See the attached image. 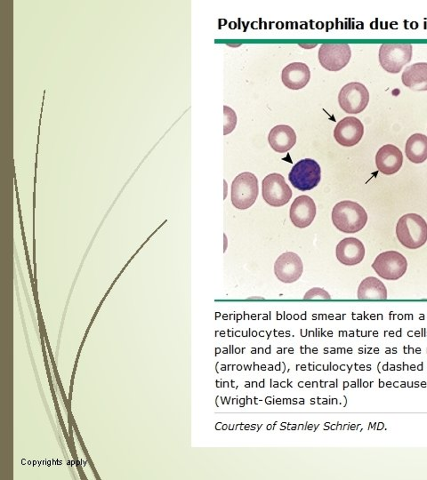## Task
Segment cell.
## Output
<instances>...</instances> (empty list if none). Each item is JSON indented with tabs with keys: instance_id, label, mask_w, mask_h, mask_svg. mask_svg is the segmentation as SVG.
Segmentation results:
<instances>
[{
	"instance_id": "6da1fadb",
	"label": "cell",
	"mask_w": 427,
	"mask_h": 480,
	"mask_svg": "<svg viewBox=\"0 0 427 480\" xmlns=\"http://www.w3.org/2000/svg\"><path fill=\"white\" fill-rule=\"evenodd\" d=\"M331 217L336 228L348 234L359 232L368 221L365 209L356 202L350 200L339 202L335 205Z\"/></svg>"
},
{
	"instance_id": "7a4b0ae2",
	"label": "cell",
	"mask_w": 427,
	"mask_h": 480,
	"mask_svg": "<svg viewBox=\"0 0 427 480\" xmlns=\"http://www.w3.org/2000/svg\"><path fill=\"white\" fill-rule=\"evenodd\" d=\"M396 236L400 244L408 249H417L427 241V223L416 213L400 217L396 226Z\"/></svg>"
},
{
	"instance_id": "3957f363",
	"label": "cell",
	"mask_w": 427,
	"mask_h": 480,
	"mask_svg": "<svg viewBox=\"0 0 427 480\" xmlns=\"http://www.w3.org/2000/svg\"><path fill=\"white\" fill-rule=\"evenodd\" d=\"M259 193L258 180L250 172L241 173L233 180L231 186V201L238 209L251 207Z\"/></svg>"
},
{
	"instance_id": "277c9868",
	"label": "cell",
	"mask_w": 427,
	"mask_h": 480,
	"mask_svg": "<svg viewBox=\"0 0 427 480\" xmlns=\"http://www.w3.org/2000/svg\"><path fill=\"white\" fill-rule=\"evenodd\" d=\"M412 53L411 44H383L379 49V62L389 73H399L411 61Z\"/></svg>"
},
{
	"instance_id": "5b68a950",
	"label": "cell",
	"mask_w": 427,
	"mask_h": 480,
	"mask_svg": "<svg viewBox=\"0 0 427 480\" xmlns=\"http://www.w3.org/2000/svg\"><path fill=\"white\" fill-rule=\"evenodd\" d=\"M288 179L295 189L301 191L311 190L321 182L322 169L313 159H302L293 167Z\"/></svg>"
},
{
	"instance_id": "8992f818",
	"label": "cell",
	"mask_w": 427,
	"mask_h": 480,
	"mask_svg": "<svg viewBox=\"0 0 427 480\" xmlns=\"http://www.w3.org/2000/svg\"><path fill=\"white\" fill-rule=\"evenodd\" d=\"M369 93L365 85L352 82L342 87L338 94V102L342 109L349 114L361 113L369 104Z\"/></svg>"
},
{
	"instance_id": "52a82bcc",
	"label": "cell",
	"mask_w": 427,
	"mask_h": 480,
	"mask_svg": "<svg viewBox=\"0 0 427 480\" xmlns=\"http://www.w3.org/2000/svg\"><path fill=\"white\" fill-rule=\"evenodd\" d=\"M372 268L382 279L397 280L406 273L408 262L400 253L386 251L377 256L373 263Z\"/></svg>"
},
{
	"instance_id": "ba28073f",
	"label": "cell",
	"mask_w": 427,
	"mask_h": 480,
	"mask_svg": "<svg viewBox=\"0 0 427 480\" xmlns=\"http://www.w3.org/2000/svg\"><path fill=\"white\" fill-rule=\"evenodd\" d=\"M262 195L269 205L280 207L287 205L292 198V190L280 174H269L262 182Z\"/></svg>"
},
{
	"instance_id": "9c48e42d",
	"label": "cell",
	"mask_w": 427,
	"mask_h": 480,
	"mask_svg": "<svg viewBox=\"0 0 427 480\" xmlns=\"http://www.w3.org/2000/svg\"><path fill=\"white\" fill-rule=\"evenodd\" d=\"M352 51L348 44H323L318 50V61L330 71H339L349 63Z\"/></svg>"
},
{
	"instance_id": "30bf717a",
	"label": "cell",
	"mask_w": 427,
	"mask_h": 480,
	"mask_svg": "<svg viewBox=\"0 0 427 480\" xmlns=\"http://www.w3.org/2000/svg\"><path fill=\"white\" fill-rule=\"evenodd\" d=\"M302 260L295 253L286 252L279 256L274 264V273L282 283L290 284L298 280L303 274Z\"/></svg>"
},
{
	"instance_id": "8fae6325",
	"label": "cell",
	"mask_w": 427,
	"mask_h": 480,
	"mask_svg": "<svg viewBox=\"0 0 427 480\" xmlns=\"http://www.w3.org/2000/svg\"><path fill=\"white\" fill-rule=\"evenodd\" d=\"M364 135V127L355 116H346L335 128L334 137L344 147H353L359 144Z\"/></svg>"
},
{
	"instance_id": "7c38bea8",
	"label": "cell",
	"mask_w": 427,
	"mask_h": 480,
	"mask_svg": "<svg viewBox=\"0 0 427 480\" xmlns=\"http://www.w3.org/2000/svg\"><path fill=\"white\" fill-rule=\"evenodd\" d=\"M317 213V208L312 198L306 195L295 198L292 203L289 217L292 223L297 228H306L311 224Z\"/></svg>"
},
{
	"instance_id": "4fadbf2b",
	"label": "cell",
	"mask_w": 427,
	"mask_h": 480,
	"mask_svg": "<svg viewBox=\"0 0 427 480\" xmlns=\"http://www.w3.org/2000/svg\"><path fill=\"white\" fill-rule=\"evenodd\" d=\"M338 262L347 266L361 264L365 256V248L356 237H346L341 240L336 248Z\"/></svg>"
},
{
	"instance_id": "5bb4252c",
	"label": "cell",
	"mask_w": 427,
	"mask_h": 480,
	"mask_svg": "<svg viewBox=\"0 0 427 480\" xmlns=\"http://www.w3.org/2000/svg\"><path fill=\"white\" fill-rule=\"evenodd\" d=\"M403 163V155L399 148L386 144L379 149L376 155L377 169L385 175H392L399 172Z\"/></svg>"
},
{
	"instance_id": "9a60e30c",
	"label": "cell",
	"mask_w": 427,
	"mask_h": 480,
	"mask_svg": "<svg viewBox=\"0 0 427 480\" xmlns=\"http://www.w3.org/2000/svg\"><path fill=\"white\" fill-rule=\"evenodd\" d=\"M311 78L309 67L303 62H292L285 67L281 73V80L288 89H303Z\"/></svg>"
},
{
	"instance_id": "2e32d148",
	"label": "cell",
	"mask_w": 427,
	"mask_h": 480,
	"mask_svg": "<svg viewBox=\"0 0 427 480\" xmlns=\"http://www.w3.org/2000/svg\"><path fill=\"white\" fill-rule=\"evenodd\" d=\"M268 142L273 151L285 153L295 146L296 135L291 127L280 125L276 126L270 131Z\"/></svg>"
},
{
	"instance_id": "e0dca14e",
	"label": "cell",
	"mask_w": 427,
	"mask_h": 480,
	"mask_svg": "<svg viewBox=\"0 0 427 480\" xmlns=\"http://www.w3.org/2000/svg\"><path fill=\"white\" fill-rule=\"evenodd\" d=\"M401 80L405 86L413 91H427V62H418L407 67Z\"/></svg>"
},
{
	"instance_id": "ac0fdd59",
	"label": "cell",
	"mask_w": 427,
	"mask_h": 480,
	"mask_svg": "<svg viewBox=\"0 0 427 480\" xmlns=\"http://www.w3.org/2000/svg\"><path fill=\"white\" fill-rule=\"evenodd\" d=\"M358 299L362 301L386 300L387 290L381 280L375 277H369L362 280L358 288Z\"/></svg>"
},
{
	"instance_id": "d6986e66",
	"label": "cell",
	"mask_w": 427,
	"mask_h": 480,
	"mask_svg": "<svg viewBox=\"0 0 427 480\" xmlns=\"http://www.w3.org/2000/svg\"><path fill=\"white\" fill-rule=\"evenodd\" d=\"M405 153L410 162H424L427 159V136L422 134L412 135L406 143Z\"/></svg>"
},
{
	"instance_id": "ffe728a7",
	"label": "cell",
	"mask_w": 427,
	"mask_h": 480,
	"mask_svg": "<svg viewBox=\"0 0 427 480\" xmlns=\"http://www.w3.org/2000/svg\"><path fill=\"white\" fill-rule=\"evenodd\" d=\"M224 115H225V124H224V135L227 136L230 133L233 132L237 125V115L233 108L228 106L224 107Z\"/></svg>"
},
{
	"instance_id": "44dd1931",
	"label": "cell",
	"mask_w": 427,
	"mask_h": 480,
	"mask_svg": "<svg viewBox=\"0 0 427 480\" xmlns=\"http://www.w3.org/2000/svg\"><path fill=\"white\" fill-rule=\"evenodd\" d=\"M330 299H331V297H330V294L323 288H318V287L311 288V290L307 292L304 295V297H303L304 301H309V300H311V301H312V300H330Z\"/></svg>"
},
{
	"instance_id": "7402d4cb",
	"label": "cell",
	"mask_w": 427,
	"mask_h": 480,
	"mask_svg": "<svg viewBox=\"0 0 427 480\" xmlns=\"http://www.w3.org/2000/svg\"><path fill=\"white\" fill-rule=\"evenodd\" d=\"M265 402H266V404H268V405H271V404L275 403V401H274V399H272L271 397H267V399H265Z\"/></svg>"
},
{
	"instance_id": "603a6c76",
	"label": "cell",
	"mask_w": 427,
	"mask_h": 480,
	"mask_svg": "<svg viewBox=\"0 0 427 480\" xmlns=\"http://www.w3.org/2000/svg\"><path fill=\"white\" fill-rule=\"evenodd\" d=\"M245 401H246V399H241V400H240V402H241V407H244V403H245Z\"/></svg>"
},
{
	"instance_id": "cb8c5ba5",
	"label": "cell",
	"mask_w": 427,
	"mask_h": 480,
	"mask_svg": "<svg viewBox=\"0 0 427 480\" xmlns=\"http://www.w3.org/2000/svg\"><path fill=\"white\" fill-rule=\"evenodd\" d=\"M258 387H264V380H263V381L261 382L260 384H258Z\"/></svg>"
},
{
	"instance_id": "d4e9b609",
	"label": "cell",
	"mask_w": 427,
	"mask_h": 480,
	"mask_svg": "<svg viewBox=\"0 0 427 480\" xmlns=\"http://www.w3.org/2000/svg\"><path fill=\"white\" fill-rule=\"evenodd\" d=\"M280 365H281V363H280V364L277 365V366H276V367H275V370H277V371H280Z\"/></svg>"
},
{
	"instance_id": "484cf974",
	"label": "cell",
	"mask_w": 427,
	"mask_h": 480,
	"mask_svg": "<svg viewBox=\"0 0 427 480\" xmlns=\"http://www.w3.org/2000/svg\"><path fill=\"white\" fill-rule=\"evenodd\" d=\"M251 387H258V384H257V383H256V382H253L252 385H251Z\"/></svg>"
},
{
	"instance_id": "4316f807",
	"label": "cell",
	"mask_w": 427,
	"mask_h": 480,
	"mask_svg": "<svg viewBox=\"0 0 427 480\" xmlns=\"http://www.w3.org/2000/svg\"><path fill=\"white\" fill-rule=\"evenodd\" d=\"M247 404H252V399L247 398Z\"/></svg>"
},
{
	"instance_id": "83f0119b",
	"label": "cell",
	"mask_w": 427,
	"mask_h": 480,
	"mask_svg": "<svg viewBox=\"0 0 427 480\" xmlns=\"http://www.w3.org/2000/svg\"><path fill=\"white\" fill-rule=\"evenodd\" d=\"M254 367H255V368H254L255 370H260V367H258V366H256V364H254Z\"/></svg>"
},
{
	"instance_id": "f1b7e54d",
	"label": "cell",
	"mask_w": 427,
	"mask_h": 480,
	"mask_svg": "<svg viewBox=\"0 0 427 480\" xmlns=\"http://www.w3.org/2000/svg\"><path fill=\"white\" fill-rule=\"evenodd\" d=\"M260 369L261 370H263V371H264V370H266V366H265V365H263V366L261 367Z\"/></svg>"
},
{
	"instance_id": "f546056e",
	"label": "cell",
	"mask_w": 427,
	"mask_h": 480,
	"mask_svg": "<svg viewBox=\"0 0 427 480\" xmlns=\"http://www.w3.org/2000/svg\"><path fill=\"white\" fill-rule=\"evenodd\" d=\"M272 387H275V388L279 387V383H277V382H274V385H272Z\"/></svg>"
},
{
	"instance_id": "4dcf8cb0",
	"label": "cell",
	"mask_w": 427,
	"mask_h": 480,
	"mask_svg": "<svg viewBox=\"0 0 427 480\" xmlns=\"http://www.w3.org/2000/svg\"><path fill=\"white\" fill-rule=\"evenodd\" d=\"M217 386H218V387H223V385H221V382H218V381H217Z\"/></svg>"
},
{
	"instance_id": "1f68e13d",
	"label": "cell",
	"mask_w": 427,
	"mask_h": 480,
	"mask_svg": "<svg viewBox=\"0 0 427 480\" xmlns=\"http://www.w3.org/2000/svg\"><path fill=\"white\" fill-rule=\"evenodd\" d=\"M305 387H307V388L311 387V384H310L309 382H307L306 384H305Z\"/></svg>"
},
{
	"instance_id": "d6a6232c",
	"label": "cell",
	"mask_w": 427,
	"mask_h": 480,
	"mask_svg": "<svg viewBox=\"0 0 427 480\" xmlns=\"http://www.w3.org/2000/svg\"><path fill=\"white\" fill-rule=\"evenodd\" d=\"M309 369H310L311 371H312V370L314 369V368H313V365H309Z\"/></svg>"
},
{
	"instance_id": "836d02e7",
	"label": "cell",
	"mask_w": 427,
	"mask_h": 480,
	"mask_svg": "<svg viewBox=\"0 0 427 480\" xmlns=\"http://www.w3.org/2000/svg\"><path fill=\"white\" fill-rule=\"evenodd\" d=\"M301 369H302L303 371H304V370H306V367H305L304 365H303V366H301Z\"/></svg>"
},
{
	"instance_id": "e575fe53",
	"label": "cell",
	"mask_w": 427,
	"mask_h": 480,
	"mask_svg": "<svg viewBox=\"0 0 427 480\" xmlns=\"http://www.w3.org/2000/svg\"><path fill=\"white\" fill-rule=\"evenodd\" d=\"M268 370L269 371H272V370H273V366H272V365L269 366Z\"/></svg>"
},
{
	"instance_id": "d590c367",
	"label": "cell",
	"mask_w": 427,
	"mask_h": 480,
	"mask_svg": "<svg viewBox=\"0 0 427 480\" xmlns=\"http://www.w3.org/2000/svg\"><path fill=\"white\" fill-rule=\"evenodd\" d=\"M265 351H266V353H268V354H270V353H271V348L269 347L268 348H266V350H265Z\"/></svg>"
},
{
	"instance_id": "8d00e7d4",
	"label": "cell",
	"mask_w": 427,
	"mask_h": 480,
	"mask_svg": "<svg viewBox=\"0 0 427 480\" xmlns=\"http://www.w3.org/2000/svg\"><path fill=\"white\" fill-rule=\"evenodd\" d=\"M220 351H221V349H220V348H217V349H216V352H217V355H218V354H219V353H220Z\"/></svg>"
},
{
	"instance_id": "74e56055",
	"label": "cell",
	"mask_w": 427,
	"mask_h": 480,
	"mask_svg": "<svg viewBox=\"0 0 427 480\" xmlns=\"http://www.w3.org/2000/svg\"><path fill=\"white\" fill-rule=\"evenodd\" d=\"M292 404H293V405H295V404H297V402H296V399H292Z\"/></svg>"
},
{
	"instance_id": "f35d334b",
	"label": "cell",
	"mask_w": 427,
	"mask_h": 480,
	"mask_svg": "<svg viewBox=\"0 0 427 480\" xmlns=\"http://www.w3.org/2000/svg\"><path fill=\"white\" fill-rule=\"evenodd\" d=\"M302 383H303V382H300V383H299V384H298L299 387L300 388L303 387V384H302Z\"/></svg>"
},
{
	"instance_id": "ab89813d",
	"label": "cell",
	"mask_w": 427,
	"mask_h": 480,
	"mask_svg": "<svg viewBox=\"0 0 427 480\" xmlns=\"http://www.w3.org/2000/svg\"><path fill=\"white\" fill-rule=\"evenodd\" d=\"M316 385H317V386H318V384H317V383H316V382H313V384H312V385H311V387H312V388L315 387V386H316Z\"/></svg>"
},
{
	"instance_id": "60d3db41",
	"label": "cell",
	"mask_w": 427,
	"mask_h": 480,
	"mask_svg": "<svg viewBox=\"0 0 427 480\" xmlns=\"http://www.w3.org/2000/svg\"><path fill=\"white\" fill-rule=\"evenodd\" d=\"M245 386H246L247 388L250 387V384H249V382H247V383H246V385H245Z\"/></svg>"
},
{
	"instance_id": "b9f144b4",
	"label": "cell",
	"mask_w": 427,
	"mask_h": 480,
	"mask_svg": "<svg viewBox=\"0 0 427 480\" xmlns=\"http://www.w3.org/2000/svg\"><path fill=\"white\" fill-rule=\"evenodd\" d=\"M322 368V366H317L316 369H317V370H322V368Z\"/></svg>"
},
{
	"instance_id": "7bdbcfd3",
	"label": "cell",
	"mask_w": 427,
	"mask_h": 480,
	"mask_svg": "<svg viewBox=\"0 0 427 480\" xmlns=\"http://www.w3.org/2000/svg\"><path fill=\"white\" fill-rule=\"evenodd\" d=\"M280 386H281V387H287V386H286V384H285V383H284V382L283 383H281V384H280Z\"/></svg>"
},
{
	"instance_id": "ee69618b",
	"label": "cell",
	"mask_w": 427,
	"mask_h": 480,
	"mask_svg": "<svg viewBox=\"0 0 427 480\" xmlns=\"http://www.w3.org/2000/svg\"><path fill=\"white\" fill-rule=\"evenodd\" d=\"M299 404H301V405H303V404H304V400H303V399H301V400H300V402H299Z\"/></svg>"
},
{
	"instance_id": "f6af8a7d",
	"label": "cell",
	"mask_w": 427,
	"mask_h": 480,
	"mask_svg": "<svg viewBox=\"0 0 427 480\" xmlns=\"http://www.w3.org/2000/svg\"><path fill=\"white\" fill-rule=\"evenodd\" d=\"M241 368H242L241 366H237V369L239 370V371H241V369H242Z\"/></svg>"
},
{
	"instance_id": "bcb514c9",
	"label": "cell",
	"mask_w": 427,
	"mask_h": 480,
	"mask_svg": "<svg viewBox=\"0 0 427 480\" xmlns=\"http://www.w3.org/2000/svg\"><path fill=\"white\" fill-rule=\"evenodd\" d=\"M287 402H288V399H284L283 400L284 404H287Z\"/></svg>"
},
{
	"instance_id": "7dc6e473",
	"label": "cell",
	"mask_w": 427,
	"mask_h": 480,
	"mask_svg": "<svg viewBox=\"0 0 427 480\" xmlns=\"http://www.w3.org/2000/svg\"><path fill=\"white\" fill-rule=\"evenodd\" d=\"M276 403H277V404H280V399H277V400H276Z\"/></svg>"
},
{
	"instance_id": "c3c4849f",
	"label": "cell",
	"mask_w": 427,
	"mask_h": 480,
	"mask_svg": "<svg viewBox=\"0 0 427 480\" xmlns=\"http://www.w3.org/2000/svg\"><path fill=\"white\" fill-rule=\"evenodd\" d=\"M271 429H272V425L270 424V425H269V426L267 427V430H271Z\"/></svg>"
},
{
	"instance_id": "681fc988",
	"label": "cell",
	"mask_w": 427,
	"mask_h": 480,
	"mask_svg": "<svg viewBox=\"0 0 427 480\" xmlns=\"http://www.w3.org/2000/svg\"><path fill=\"white\" fill-rule=\"evenodd\" d=\"M237 401H238V399H233V402L234 403V404H235V403L237 402Z\"/></svg>"
},
{
	"instance_id": "f907efd6",
	"label": "cell",
	"mask_w": 427,
	"mask_h": 480,
	"mask_svg": "<svg viewBox=\"0 0 427 480\" xmlns=\"http://www.w3.org/2000/svg\"><path fill=\"white\" fill-rule=\"evenodd\" d=\"M333 369H334V370H338V366H334Z\"/></svg>"
},
{
	"instance_id": "816d5d0a",
	"label": "cell",
	"mask_w": 427,
	"mask_h": 480,
	"mask_svg": "<svg viewBox=\"0 0 427 480\" xmlns=\"http://www.w3.org/2000/svg\"><path fill=\"white\" fill-rule=\"evenodd\" d=\"M223 429H224V430H226V429H227V426H226V424H225V425L223 426Z\"/></svg>"
},
{
	"instance_id": "f5cc1de1",
	"label": "cell",
	"mask_w": 427,
	"mask_h": 480,
	"mask_svg": "<svg viewBox=\"0 0 427 480\" xmlns=\"http://www.w3.org/2000/svg\"><path fill=\"white\" fill-rule=\"evenodd\" d=\"M259 352L263 353V348H259Z\"/></svg>"
},
{
	"instance_id": "db71d44e",
	"label": "cell",
	"mask_w": 427,
	"mask_h": 480,
	"mask_svg": "<svg viewBox=\"0 0 427 480\" xmlns=\"http://www.w3.org/2000/svg\"><path fill=\"white\" fill-rule=\"evenodd\" d=\"M313 352L314 353L318 352V350H317L316 348H314V349H313Z\"/></svg>"
},
{
	"instance_id": "11a10c76",
	"label": "cell",
	"mask_w": 427,
	"mask_h": 480,
	"mask_svg": "<svg viewBox=\"0 0 427 480\" xmlns=\"http://www.w3.org/2000/svg\"><path fill=\"white\" fill-rule=\"evenodd\" d=\"M347 386H348V384L346 382V383H345V388L347 387Z\"/></svg>"
},
{
	"instance_id": "9f6ffc18",
	"label": "cell",
	"mask_w": 427,
	"mask_h": 480,
	"mask_svg": "<svg viewBox=\"0 0 427 480\" xmlns=\"http://www.w3.org/2000/svg\"><path fill=\"white\" fill-rule=\"evenodd\" d=\"M236 353H240V349H239V348H237V349H236Z\"/></svg>"
},
{
	"instance_id": "6f0895ef",
	"label": "cell",
	"mask_w": 427,
	"mask_h": 480,
	"mask_svg": "<svg viewBox=\"0 0 427 480\" xmlns=\"http://www.w3.org/2000/svg\"><path fill=\"white\" fill-rule=\"evenodd\" d=\"M289 351H290L291 353L293 352V348H290V349H289Z\"/></svg>"
}]
</instances>
